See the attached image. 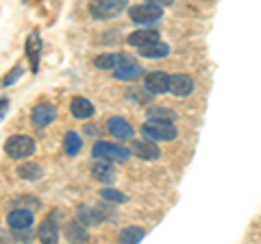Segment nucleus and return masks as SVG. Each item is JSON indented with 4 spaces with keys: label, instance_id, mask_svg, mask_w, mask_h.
Returning a JSON list of instances; mask_svg holds the SVG:
<instances>
[{
    "label": "nucleus",
    "instance_id": "obj_9",
    "mask_svg": "<svg viewBox=\"0 0 261 244\" xmlns=\"http://www.w3.org/2000/svg\"><path fill=\"white\" fill-rule=\"evenodd\" d=\"M7 223H9V227L13 231H29L33 227V223H35V216H33V211L18 207V209H13L9 214Z\"/></svg>",
    "mask_w": 261,
    "mask_h": 244
},
{
    "label": "nucleus",
    "instance_id": "obj_17",
    "mask_svg": "<svg viewBox=\"0 0 261 244\" xmlns=\"http://www.w3.org/2000/svg\"><path fill=\"white\" fill-rule=\"evenodd\" d=\"M70 111H72L74 118L87 120V118L94 116V105L87 99H83V96H76V99H72V103H70Z\"/></svg>",
    "mask_w": 261,
    "mask_h": 244
},
{
    "label": "nucleus",
    "instance_id": "obj_27",
    "mask_svg": "<svg viewBox=\"0 0 261 244\" xmlns=\"http://www.w3.org/2000/svg\"><path fill=\"white\" fill-rule=\"evenodd\" d=\"M22 72H24V68L20 66V63H18V66H15V68L9 72V75H7V77L3 79V83H0V85H3V87H9V85H13L15 81H18V79L22 77Z\"/></svg>",
    "mask_w": 261,
    "mask_h": 244
},
{
    "label": "nucleus",
    "instance_id": "obj_10",
    "mask_svg": "<svg viewBox=\"0 0 261 244\" xmlns=\"http://www.w3.org/2000/svg\"><path fill=\"white\" fill-rule=\"evenodd\" d=\"M24 51H27V57L31 61V70L37 72L39 70V57H42V37H39L37 31H33V33L27 37Z\"/></svg>",
    "mask_w": 261,
    "mask_h": 244
},
{
    "label": "nucleus",
    "instance_id": "obj_5",
    "mask_svg": "<svg viewBox=\"0 0 261 244\" xmlns=\"http://www.w3.org/2000/svg\"><path fill=\"white\" fill-rule=\"evenodd\" d=\"M92 155L96 159H109V161H128L130 157V151L124 149V146H118V144H109V142H96L94 149H92Z\"/></svg>",
    "mask_w": 261,
    "mask_h": 244
},
{
    "label": "nucleus",
    "instance_id": "obj_4",
    "mask_svg": "<svg viewBox=\"0 0 261 244\" xmlns=\"http://www.w3.org/2000/svg\"><path fill=\"white\" fill-rule=\"evenodd\" d=\"M142 135L150 142H174L178 131L174 125H159V122H146L142 127Z\"/></svg>",
    "mask_w": 261,
    "mask_h": 244
},
{
    "label": "nucleus",
    "instance_id": "obj_25",
    "mask_svg": "<svg viewBox=\"0 0 261 244\" xmlns=\"http://www.w3.org/2000/svg\"><path fill=\"white\" fill-rule=\"evenodd\" d=\"M118 61H120V55L107 53V55H98L96 59H94V66L100 68V70H113V68L118 66Z\"/></svg>",
    "mask_w": 261,
    "mask_h": 244
},
{
    "label": "nucleus",
    "instance_id": "obj_16",
    "mask_svg": "<svg viewBox=\"0 0 261 244\" xmlns=\"http://www.w3.org/2000/svg\"><path fill=\"white\" fill-rule=\"evenodd\" d=\"M152 42H159V33H157V31H150V29L133 31V33L126 37V44L128 46H135V48H142V46L152 44Z\"/></svg>",
    "mask_w": 261,
    "mask_h": 244
},
{
    "label": "nucleus",
    "instance_id": "obj_24",
    "mask_svg": "<svg viewBox=\"0 0 261 244\" xmlns=\"http://www.w3.org/2000/svg\"><path fill=\"white\" fill-rule=\"evenodd\" d=\"M18 175L22 179H27V181H37V179H42L44 168L39 164H35V161H27V164H22L18 168Z\"/></svg>",
    "mask_w": 261,
    "mask_h": 244
},
{
    "label": "nucleus",
    "instance_id": "obj_26",
    "mask_svg": "<svg viewBox=\"0 0 261 244\" xmlns=\"http://www.w3.org/2000/svg\"><path fill=\"white\" fill-rule=\"evenodd\" d=\"M100 197H102V201H109V203H126L128 201V197L126 194H122L120 190H113V188H105L102 192H100Z\"/></svg>",
    "mask_w": 261,
    "mask_h": 244
},
{
    "label": "nucleus",
    "instance_id": "obj_3",
    "mask_svg": "<svg viewBox=\"0 0 261 244\" xmlns=\"http://www.w3.org/2000/svg\"><path fill=\"white\" fill-rule=\"evenodd\" d=\"M161 15H163V9L157 5H152V3H144V5H135V7H130L128 9V18L133 20L135 24H154V22H159L161 20Z\"/></svg>",
    "mask_w": 261,
    "mask_h": 244
},
{
    "label": "nucleus",
    "instance_id": "obj_2",
    "mask_svg": "<svg viewBox=\"0 0 261 244\" xmlns=\"http://www.w3.org/2000/svg\"><path fill=\"white\" fill-rule=\"evenodd\" d=\"M5 153L11 159H29L33 153H35V142H33V137L24 135V133L11 135L9 140L5 142Z\"/></svg>",
    "mask_w": 261,
    "mask_h": 244
},
{
    "label": "nucleus",
    "instance_id": "obj_15",
    "mask_svg": "<svg viewBox=\"0 0 261 244\" xmlns=\"http://www.w3.org/2000/svg\"><path fill=\"white\" fill-rule=\"evenodd\" d=\"M39 238L48 244H57L59 242V225H57V214H50L44 221V225L39 227Z\"/></svg>",
    "mask_w": 261,
    "mask_h": 244
},
{
    "label": "nucleus",
    "instance_id": "obj_13",
    "mask_svg": "<svg viewBox=\"0 0 261 244\" xmlns=\"http://www.w3.org/2000/svg\"><path fill=\"white\" fill-rule=\"evenodd\" d=\"M92 177L96 179V181L109 185V183L116 181V170H113L109 159H98L96 164L92 166Z\"/></svg>",
    "mask_w": 261,
    "mask_h": 244
},
{
    "label": "nucleus",
    "instance_id": "obj_12",
    "mask_svg": "<svg viewBox=\"0 0 261 244\" xmlns=\"http://www.w3.org/2000/svg\"><path fill=\"white\" fill-rule=\"evenodd\" d=\"M168 83H170V75H166V72H150L144 79V87L150 94H166Z\"/></svg>",
    "mask_w": 261,
    "mask_h": 244
},
{
    "label": "nucleus",
    "instance_id": "obj_28",
    "mask_svg": "<svg viewBox=\"0 0 261 244\" xmlns=\"http://www.w3.org/2000/svg\"><path fill=\"white\" fill-rule=\"evenodd\" d=\"M7 111H9V99H0V120L7 116Z\"/></svg>",
    "mask_w": 261,
    "mask_h": 244
},
{
    "label": "nucleus",
    "instance_id": "obj_6",
    "mask_svg": "<svg viewBox=\"0 0 261 244\" xmlns=\"http://www.w3.org/2000/svg\"><path fill=\"white\" fill-rule=\"evenodd\" d=\"M142 66H137V63L130 59V57L126 55H120V61H118V66L113 68V77L120 79V81H135V79H140L142 77Z\"/></svg>",
    "mask_w": 261,
    "mask_h": 244
},
{
    "label": "nucleus",
    "instance_id": "obj_30",
    "mask_svg": "<svg viewBox=\"0 0 261 244\" xmlns=\"http://www.w3.org/2000/svg\"><path fill=\"white\" fill-rule=\"evenodd\" d=\"M85 133H98V129H94V127H87V129H85Z\"/></svg>",
    "mask_w": 261,
    "mask_h": 244
},
{
    "label": "nucleus",
    "instance_id": "obj_1",
    "mask_svg": "<svg viewBox=\"0 0 261 244\" xmlns=\"http://www.w3.org/2000/svg\"><path fill=\"white\" fill-rule=\"evenodd\" d=\"M128 0H92L89 3V15L94 20H111L126 9Z\"/></svg>",
    "mask_w": 261,
    "mask_h": 244
},
{
    "label": "nucleus",
    "instance_id": "obj_14",
    "mask_svg": "<svg viewBox=\"0 0 261 244\" xmlns=\"http://www.w3.org/2000/svg\"><path fill=\"white\" fill-rule=\"evenodd\" d=\"M107 129H109V133L113 137H118V140H130L133 137V127L128 125V122L124 118H120V116H113L107 120Z\"/></svg>",
    "mask_w": 261,
    "mask_h": 244
},
{
    "label": "nucleus",
    "instance_id": "obj_18",
    "mask_svg": "<svg viewBox=\"0 0 261 244\" xmlns=\"http://www.w3.org/2000/svg\"><path fill=\"white\" fill-rule=\"evenodd\" d=\"M76 223L83 225V227H96V225H102V218H100V214L96 211V207L81 205V207L76 209Z\"/></svg>",
    "mask_w": 261,
    "mask_h": 244
},
{
    "label": "nucleus",
    "instance_id": "obj_22",
    "mask_svg": "<svg viewBox=\"0 0 261 244\" xmlns=\"http://www.w3.org/2000/svg\"><path fill=\"white\" fill-rule=\"evenodd\" d=\"M65 240L68 242H87L89 240L87 227L79 225V223H70L68 227H65Z\"/></svg>",
    "mask_w": 261,
    "mask_h": 244
},
{
    "label": "nucleus",
    "instance_id": "obj_20",
    "mask_svg": "<svg viewBox=\"0 0 261 244\" xmlns=\"http://www.w3.org/2000/svg\"><path fill=\"white\" fill-rule=\"evenodd\" d=\"M140 55L144 59H163V57L170 55V46L168 44H161V42H152V44H146L140 48Z\"/></svg>",
    "mask_w": 261,
    "mask_h": 244
},
{
    "label": "nucleus",
    "instance_id": "obj_7",
    "mask_svg": "<svg viewBox=\"0 0 261 244\" xmlns=\"http://www.w3.org/2000/svg\"><path fill=\"white\" fill-rule=\"evenodd\" d=\"M57 118V109L53 107L50 103H39L33 107L31 111V122L35 125L37 129H44L48 125H53V120Z\"/></svg>",
    "mask_w": 261,
    "mask_h": 244
},
{
    "label": "nucleus",
    "instance_id": "obj_29",
    "mask_svg": "<svg viewBox=\"0 0 261 244\" xmlns=\"http://www.w3.org/2000/svg\"><path fill=\"white\" fill-rule=\"evenodd\" d=\"M146 3H152V5H157V7H170V5H174V0H146Z\"/></svg>",
    "mask_w": 261,
    "mask_h": 244
},
{
    "label": "nucleus",
    "instance_id": "obj_11",
    "mask_svg": "<svg viewBox=\"0 0 261 244\" xmlns=\"http://www.w3.org/2000/svg\"><path fill=\"white\" fill-rule=\"evenodd\" d=\"M168 92H172L174 96H178V99L190 96L194 92L192 77H187V75H172V77H170V83H168Z\"/></svg>",
    "mask_w": 261,
    "mask_h": 244
},
{
    "label": "nucleus",
    "instance_id": "obj_19",
    "mask_svg": "<svg viewBox=\"0 0 261 244\" xmlns=\"http://www.w3.org/2000/svg\"><path fill=\"white\" fill-rule=\"evenodd\" d=\"M148 122H159V125H174L176 120V111L168 109V107H150L146 113Z\"/></svg>",
    "mask_w": 261,
    "mask_h": 244
},
{
    "label": "nucleus",
    "instance_id": "obj_8",
    "mask_svg": "<svg viewBox=\"0 0 261 244\" xmlns=\"http://www.w3.org/2000/svg\"><path fill=\"white\" fill-rule=\"evenodd\" d=\"M130 149H133V155H137L144 161H154V159L161 157V149L154 142L146 140V137L144 140H135L133 144H130Z\"/></svg>",
    "mask_w": 261,
    "mask_h": 244
},
{
    "label": "nucleus",
    "instance_id": "obj_21",
    "mask_svg": "<svg viewBox=\"0 0 261 244\" xmlns=\"http://www.w3.org/2000/svg\"><path fill=\"white\" fill-rule=\"evenodd\" d=\"M81 149H83V140H81V135L76 131H68L63 135V151L68 157H76Z\"/></svg>",
    "mask_w": 261,
    "mask_h": 244
},
{
    "label": "nucleus",
    "instance_id": "obj_23",
    "mask_svg": "<svg viewBox=\"0 0 261 244\" xmlns=\"http://www.w3.org/2000/svg\"><path fill=\"white\" fill-rule=\"evenodd\" d=\"M144 235H146V231L142 229V227H126V229L120 231L118 240L122 244H140L144 240Z\"/></svg>",
    "mask_w": 261,
    "mask_h": 244
}]
</instances>
